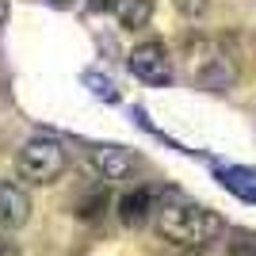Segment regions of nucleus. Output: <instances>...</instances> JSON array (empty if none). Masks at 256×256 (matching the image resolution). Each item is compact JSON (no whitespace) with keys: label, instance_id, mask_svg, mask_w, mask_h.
Listing matches in <instances>:
<instances>
[{"label":"nucleus","instance_id":"3","mask_svg":"<svg viewBox=\"0 0 256 256\" xmlns=\"http://www.w3.org/2000/svg\"><path fill=\"white\" fill-rule=\"evenodd\" d=\"M188 76L206 92H230L237 84V62L214 38H195L188 42Z\"/></svg>","mask_w":256,"mask_h":256},{"label":"nucleus","instance_id":"11","mask_svg":"<svg viewBox=\"0 0 256 256\" xmlns=\"http://www.w3.org/2000/svg\"><path fill=\"white\" fill-rule=\"evenodd\" d=\"M0 256H23L20 241H12L8 234H0Z\"/></svg>","mask_w":256,"mask_h":256},{"label":"nucleus","instance_id":"15","mask_svg":"<svg viewBox=\"0 0 256 256\" xmlns=\"http://www.w3.org/2000/svg\"><path fill=\"white\" fill-rule=\"evenodd\" d=\"M46 4H54V8H69L73 0H46Z\"/></svg>","mask_w":256,"mask_h":256},{"label":"nucleus","instance_id":"6","mask_svg":"<svg viewBox=\"0 0 256 256\" xmlns=\"http://www.w3.org/2000/svg\"><path fill=\"white\" fill-rule=\"evenodd\" d=\"M92 164L104 180H130L138 172V153L130 146H115V142H104V146H92Z\"/></svg>","mask_w":256,"mask_h":256},{"label":"nucleus","instance_id":"5","mask_svg":"<svg viewBox=\"0 0 256 256\" xmlns=\"http://www.w3.org/2000/svg\"><path fill=\"white\" fill-rule=\"evenodd\" d=\"M31 192L23 180H4L0 184V230L12 234V230H23L31 222Z\"/></svg>","mask_w":256,"mask_h":256},{"label":"nucleus","instance_id":"13","mask_svg":"<svg viewBox=\"0 0 256 256\" xmlns=\"http://www.w3.org/2000/svg\"><path fill=\"white\" fill-rule=\"evenodd\" d=\"M88 8H92V12H104V8H111V0H88Z\"/></svg>","mask_w":256,"mask_h":256},{"label":"nucleus","instance_id":"14","mask_svg":"<svg viewBox=\"0 0 256 256\" xmlns=\"http://www.w3.org/2000/svg\"><path fill=\"white\" fill-rule=\"evenodd\" d=\"M4 23H8V0H0V31H4Z\"/></svg>","mask_w":256,"mask_h":256},{"label":"nucleus","instance_id":"12","mask_svg":"<svg viewBox=\"0 0 256 256\" xmlns=\"http://www.w3.org/2000/svg\"><path fill=\"white\" fill-rule=\"evenodd\" d=\"M230 256H256V248L252 245H234V252Z\"/></svg>","mask_w":256,"mask_h":256},{"label":"nucleus","instance_id":"8","mask_svg":"<svg viewBox=\"0 0 256 256\" xmlns=\"http://www.w3.org/2000/svg\"><path fill=\"white\" fill-rule=\"evenodd\" d=\"M118 214H122V222L126 226H142L146 218H153V195L142 188V192H130L122 195V203H118Z\"/></svg>","mask_w":256,"mask_h":256},{"label":"nucleus","instance_id":"1","mask_svg":"<svg viewBox=\"0 0 256 256\" xmlns=\"http://www.w3.org/2000/svg\"><path fill=\"white\" fill-rule=\"evenodd\" d=\"M153 226L168 245L184 252H203L226 234L222 214L203 203H188L180 195H168L164 203H153Z\"/></svg>","mask_w":256,"mask_h":256},{"label":"nucleus","instance_id":"10","mask_svg":"<svg viewBox=\"0 0 256 256\" xmlns=\"http://www.w3.org/2000/svg\"><path fill=\"white\" fill-rule=\"evenodd\" d=\"M176 8H180V16H188V20H199V16H206V8H210V0H172Z\"/></svg>","mask_w":256,"mask_h":256},{"label":"nucleus","instance_id":"4","mask_svg":"<svg viewBox=\"0 0 256 256\" xmlns=\"http://www.w3.org/2000/svg\"><path fill=\"white\" fill-rule=\"evenodd\" d=\"M126 69L138 76L142 84H153V88L172 84V76H176L172 54H168L164 42H138L134 50H130V58H126Z\"/></svg>","mask_w":256,"mask_h":256},{"label":"nucleus","instance_id":"2","mask_svg":"<svg viewBox=\"0 0 256 256\" xmlns=\"http://www.w3.org/2000/svg\"><path fill=\"white\" fill-rule=\"evenodd\" d=\"M69 168V146L62 138H50V134H38V138H27L16 153V176L31 188H50L58 184Z\"/></svg>","mask_w":256,"mask_h":256},{"label":"nucleus","instance_id":"7","mask_svg":"<svg viewBox=\"0 0 256 256\" xmlns=\"http://www.w3.org/2000/svg\"><path fill=\"white\" fill-rule=\"evenodd\" d=\"M111 16L122 31H142L153 20V0H111Z\"/></svg>","mask_w":256,"mask_h":256},{"label":"nucleus","instance_id":"9","mask_svg":"<svg viewBox=\"0 0 256 256\" xmlns=\"http://www.w3.org/2000/svg\"><path fill=\"white\" fill-rule=\"evenodd\" d=\"M218 176H222V184L237 195V199L256 203V172L252 168H222Z\"/></svg>","mask_w":256,"mask_h":256}]
</instances>
